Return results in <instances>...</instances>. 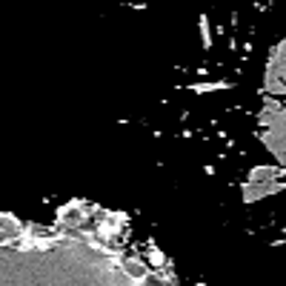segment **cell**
Here are the masks:
<instances>
[{
	"label": "cell",
	"mask_w": 286,
	"mask_h": 286,
	"mask_svg": "<svg viewBox=\"0 0 286 286\" xmlns=\"http://www.w3.org/2000/svg\"><path fill=\"white\" fill-rule=\"evenodd\" d=\"M266 89L275 95H286V43L278 46L266 69Z\"/></svg>",
	"instance_id": "obj_2"
},
{
	"label": "cell",
	"mask_w": 286,
	"mask_h": 286,
	"mask_svg": "<svg viewBox=\"0 0 286 286\" xmlns=\"http://www.w3.org/2000/svg\"><path fill=\"white\" fill-rule=\"evenodd\" d=\"M263 143L286 166V106L269 103L263 115Z\"/></svg>",
	"instance_id": "obj_1"
}]
</instances>
